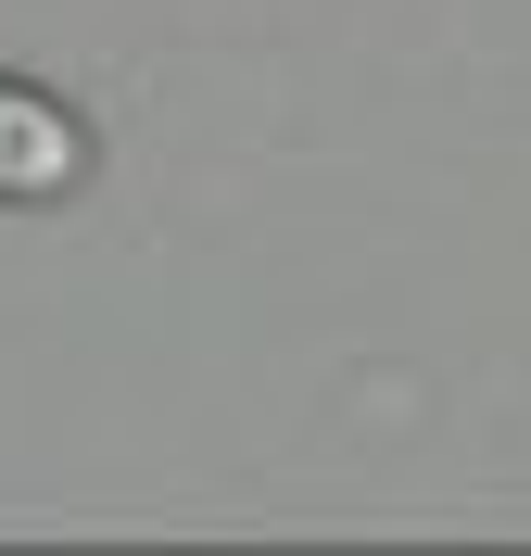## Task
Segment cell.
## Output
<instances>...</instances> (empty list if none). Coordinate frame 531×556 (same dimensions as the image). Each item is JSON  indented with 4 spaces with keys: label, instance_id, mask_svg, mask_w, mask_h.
I'll use <instances>...</instances> for the list:
<instances>
[{
    "label": "cell",
    "instance_id": "6da1fadb",
    "mask_svg": "<svg viewBox=\"0 0 531 556\" xmlns=\"http://www.w3.org/2000/svg\"><path fill=\"white\" fill-rule=\"evenodd\" d=\"M76 177H89V139H76V114L0 76V203H51V190H76Z\"/></svg>",
    "mask_w": 531,
    "mask_h": 556
}]
</instances>
